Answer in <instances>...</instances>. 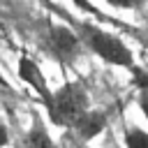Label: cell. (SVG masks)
<instances>
[{
  "instance_id": "3957f363",
  "label": "cell",
  "mask_w": 148,
  "mask_h": 148,
  "mask_svg": "<svg viewBox=\"0 0 148 148\" xmlns=\"http://www.w3.org/2000/svg\"><path fill=\"white\" fill-rule=\"evenodd\" d=\"M44 49L46 53L60 62V65H72L81 58V53L86 51L81 39L76 37V32L65 23V21H51L46 25V35H44Z\"/></svg>"
},
{
  "instance_id": "5b68a950",
  "label": "cell",
  "mask_w": 148,
  "mask_h": 148,
  "mask_svg": "<svg viewBox=\"0 0 148 148\" xmlns=\"http://www.w3.org/2000/svg\"><path fill=\"white\" fill-rule=\"evenodd\" d=\"M109 127V111L104 109H88L74 125L72 132L81 143H90L92 139H97L104 130Z\"/></svg>"
},
{
  "instance_id": "7a4b0ae2",
  "label": "cell",
  "mask_w": 148,
  "mask_h": 148,
  "mask_svg": "<svg viewBox=\"0 0 148 148\" xmlns=\"http://www.w3.org/2000/svg\"><path fill=\"white\" fill-rule=\"evenodd\" d=\"M90 109V95H88V88L81 83V81H65L62 86H58L53 90V99H51V106L46 111L49 120L56 125V127H65V130H72V125Z\"/></svg>"
},
{
  "instance_id": "ba28073f",
  "label": "cell",
  "mask_w": 148,
  "mask_h": 148,
  "mask_svg": "<svg viewBox=\"0 0 148 148\" xmlns=\"http://www.w3.org/2000/svg\"><path fill=\"white\" fill-rule=\"evenodd\" d=\"M123 141L125 148H148V130L127 123L123 127Z\"/></svg>"
},
{
  "instance_id": "8992f818",
  "label": "cell",
  "mask_w": 148,
  "mask_h": 148,
  "mask_svg": "<svg viewBox=\"0 0 148 148\" xmlns=\"http://www.w3.org/2000/svg\"><path fill=\"white\" fill-rule=\"evenodd\" d=\"M23 148H58L51 132L46 130L44 116L37 109L30 111V127H28V134L23 139Z\"/></svg>"
},
{
  "instance_id": "6da1fadb",
  "label": "cell",
  "mask_w": 148,
  "mask_h": 148,
  "mask_svg": "<svg viewBox=\"0 0 148 148\" xmlns=\"http://www.w3.org/2000/svg\"><path fill=\"white\" fill-rule=\"evenodd\" d=\"M65 23L76 32V37L81 39L83 49L90 51L92 56H97L102 62L111 65V67H120V69H127L130 74L139 67L136 65V58L132 53V49L125 44L123 37L113 35L111 30L102 28L99 23L95 21H88V18H76L67 12H60Z\"/></svg>"
},
{
  "instance_id": "30bf717a",
  "label": "cell",
  "mask_w": 148,
  "mask_h": 148,
  "mask_svg": "<svg viewBox=\"0 0 148 148\" xmlns=\"http://www.w3.org/2000/svg\"><path fill=\"white\" fill-rule=\"evenodd\" d=\"M109 7L113 9H123V12H136L146 5V0H104Z\"/></svg>"
},
{
  "instance_id": "8fae6325",
  "label": "cell",
  "mask_w": 148,
  "mask_h": 148,
  "mask_svg": "<svg viewBox=\"0 0 148 148\" xmlns=\"http://www.w3.org/2000/svg\"><path fill=\"white\" fill-rule=\"evenodd\" d=\"M9 143V127H7V123L0 118V148H5Z\"/></svg>"
},
{
  "instance_id": "7c38bea8",
  "label": "cell",
  "mask_w": 148,
  "mask_h": 148,
  "mask_svg": "<svg viewBox=\"0 0 148 148\" xmlns=\"http://www.w3.org/2000/svg\"><path fill=\"white\" fill-rule=\"evenodd\" d=\"M0 88H5V90H9V92H12V83H9V81H7V76L2 74V69H0Z\"/></svg>"
},
{
  "instance_id": "277c9868",
  "label": "cell",
  "mask_w": 148,
  "mask_h": 148,
  "mask_svg": "<svg viewBox=\"0 0 148 148\" xmlns=\"http://www.w3.org/2000/svg\"><path fill=\"white\" fill-rule=\"evenodd\" d=\"M16 74H18V79H21L28 88H32V92L37 95V99H39V104L44 106V111H49L51 99H53V88L49 86L46 74L42 72L39 62H37L35 58H30L28 53H21L18 60H16Z\"/></svg>"
},
{
  "instance_id": "9c48e42d",
  "label": "cell",
  "mask_w": 148,
  "mask_h": 148,
  "mask_svg": "<svg viewBox=\"0 0 148 148\" xmlns=\"http://www.w3.org/2000/svg\"><path fill=\"white\" fill-rule=\"evenodd\" d=\"M72 2H74L79 9H83V14H92V16H95V18H99L102 23H113V25H120V28H125V30H127V25H125V23H116V21H111V18H109L106 14H102V12H99L90 0H72Z\"/></svg>"
},
{
  "instance_id": "52a82bcc",
  "label": "cell",
  "mask_w": 148,
  "mask_h": 148,
  "mask_svg": "<svg viewBox=\"0 0 148 148\" xmlns=\"http://www.w3.org/2000/svg\"><path fill=\"white\" fill-rule=\"evenodd\" d=\"M132 81H134V88H136V104H139V111L143 113V118L148 120V72L136 67L132 72Z\"/></svg>"
}]
</instances>
